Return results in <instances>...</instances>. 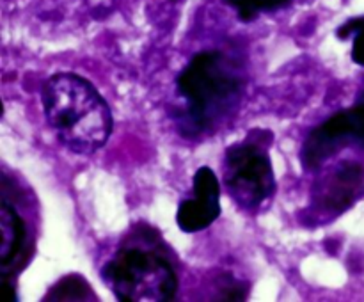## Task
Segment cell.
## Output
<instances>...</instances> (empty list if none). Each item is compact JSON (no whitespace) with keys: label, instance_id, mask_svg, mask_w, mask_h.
<instances>
[{"label":"cell","instance_id":"cell-1","mask_svg":"<svg viewBox=\"0 0 364 302\" xmlns=\"http://www.w3.org/2000/svg\"><path fill=\"white\" fill-rule=\"evenodd\" d=\"M45 117L57 141L77 155H91L112 134V112L98 89L77 73H57L41 92Z\"/></svg>","mask_w":364,"mask_h":302},{"label":"cell","instance_id":"cell-2","mask_svg":"<svg viewBox=\"0 0 364 302\" xmlns=\"http://www.w3.org/2000/svg\"><path fill=\"white\" fill-rule=\"evenodd\" d=\"M185 99L178 124L183 135L212 131L240 102L244 75L240 66L220 50H206L192 57L176 80Z\"/></svg>","mask_w":364,"mask_h":302},{"label":"cell","instance_id":"cell-3","mask_svg":"<svg viewBox=\"0 0 364 302\" xmlns=\"http://www.w3.org/2000/svg\"><path fill=\"white\" fill-rule=\"evenodd\" d=\"M102 277L121 302H169L178 291L176 269L149 227H141L124 240L114 258L103 265Z\"/></svg>","mask_w":364,"mask_h":302},{"label":"cell","instance_id":"cell-4","mask_svg":"<svg viewBox=\"0 0 364 302\" xmlns=\"http://www.w3.org/2000/svg\"><path fill=\"white\" fill-rule=\"evenodd\" d=\"M267 142L249 135L235 142L224 155V183L240 208H259L276 190L272 162Z\"/></svg>","mask_w":364,"mask_h":302},{"label":"cell","instance_id":"cell-5","mask_svg":"<svg viewBox=\"0 0 364 302\" xmlns=\"http://www.w3.org/2000/svg\"><path fill=\"white\" fill-rule=\"evenodd\" d=\"M348 144L364 146V103L336 112L308 135L301 153L302 166L306 171L318 169Z\"/></svg>","mask_w":364,"mask_h":302},{"label":"cell","instance_id":"cell-6","mask_svg":"<svg viewBox=\"0 0 364 302\" xmlns=\"http://www.w3.org/2000/svg\"><path fill=\"white\" fill-rule=\"evenodd\" d=\"M192 198L180 203L176 222L183 233H198L220 215V185L210 167H199L194 174Z\"/></svg>","mask_w":364,"mask_h":302},{"label":"cell","instance_id":"cell-7","mask_svg":"<svg viewBox=\"0 0 364 302\" xmlns=\"http://www.w3.org/2000/svg\"><path fill=\"white\" fill-rule=\"evenodd\" d=\"M364 188V167L358 162H343L313 188L315 206L320 212L340 213L355 201Z\"/></svg>","mask_w":364,"mask_h":302},{"label":"cell","instance_id":"cell-8","mask_svg":"<svg viewBox=\"0 0 364 302\" xmlns=\"http://www.w3.org/2000/svg\"><path fill=\"white\" fill-rule=\"evenodd\" d=\"M0 230H2V244H0V272L9 276L25 261L27 249V226L13 205L2 199L0 206Z\"/></svg>","mask_w":364,"mask_h":302},{"label":"cell","instance_id":"cell-9","mask_svg":"<svg viewBox=\"0 0 364 302\" xmlns=\"http://www.w3.org/2000/svg\"><path fill=\"white\" fill-rule=\"evenodd\" d=\"M45 301H96V295L84 277L73 274L53 284L45 295Z\"/></svg>","mask_w":364,"mask_h":302},{"label":"cell","instance_id":"cell-10","mask_svg":"<svg viewBox=\"0 0 364 302\" xmlns=\"http://www.w3.org/2000/svg\"><path fill=\"white\" fill-rule=\"evenodd\" d=\"M338 39L345 41L348 38H354L352 45V60L359 66H364V16L352 18L347 23L341 25L336 31Z\"/></svg>","mask_w":364,"mask_h":302},{"label":"cell","instance_id":"cell-11","mask_svg":"<svg viewBox=\"0 0 364 302\" xmlns=\"http://www.w3.org/2000/svg\"><path fill=\"white\" fill-rule=\"evenodd\" d=\"M291 0H226L242 21H251L263 11H274L279 7L287 6Z\"/></svg>","mask_w":364,"mask_h":302},{"label":"cell","instance_id":"cell-12","mask_svg":"<svg viewBox=\"0 0 364 302\" xmlns=\"http://www.w3.org/2000/svg\"><path fill=\"white\" fill-rule=\"evenodd\" d=\"M219 298H223V301H244L247 297V288L238 279L224 276L219 281Z\"/></svg>","mask_w":364,"mask_h":302},{"label":"cell","instance_id":"cell-13","mask_svg":"<svg viewBox=\"0 0 364 302\" xmlns=\"http://www.w3.org/2000/svg\"><path fill=\"white\" fill-rule=\"evenodd\" d=\"M2 288L4 290L7 291V295H9V298L11 301H18V297H16V290H14V286L13 284L9 283V277L7 276H2Z\"/></svg>","mask_w":364,"mask_h":302},{"label":"cell","instance_id":"cell-14","mask_svg":"<svg viewBox=\"0 0 364 302\" xmlns=\"http://www.w3.org/2000/svg\"><path fill=\"white\" fill-rule=\"evenodd\" d=\"M359 103H364V92H361V96H359Z\"/></svg>","mask_w":364,"mask_h":302}]
</instances>
